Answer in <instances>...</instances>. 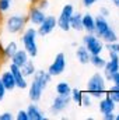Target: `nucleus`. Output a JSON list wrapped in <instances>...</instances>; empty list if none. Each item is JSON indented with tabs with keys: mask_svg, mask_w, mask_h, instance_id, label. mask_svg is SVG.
Instances as JSON below:
<instances>
[{
	"mask_svg": "<svg viewBox=\"0 0 119 120\" xmlns=\"http://www.w3.org/2000/svg\"><path fill=\"white\" fill-rule=\"evenodd\" d=\"M21 71H23V74H24L27 78H28V77H32V75L35 74V71H36V67H35L34 61L30 59L23 67H21Z\"/></svg>",
	"mask_w": 119,
	"mask_h": 120,
	"instance_id": "obj_23",
	"label": "nucleus"
},
{
	"mask_svg": "<svg viewBox=\"0 0 119 120\" xmlns=\"http://www.w3.org/2000/svg\"><path fill=\"white\" fill-rule=\"evenodd\" d=\"M105 63H107V60L104 59L101 55H91V57H90V64H92V66H94L95 68H98V70L104 68Z\"/></svg>",
	"mask_w": 119,
	"mask_h": 120,
	"instance_id": "obj_24",
	"label": "nucleus"
},
{
	"mask_svg": "<svg viewBox=\"0 0 119 120\" xmlns=\"http://www.w3.org/2000/svg\"><path fill=\"white\" fill-rule=\"evenodd\" d=\"M3 50H4V45L1 43V39H0V61H1L3 59H6V57H4V53H3Z\"/></svg>",
	"mask_w": 119,
	"mask_h": 120,
	"instance_id": "obj_39",
	"label": "nucleus"
},
{
	"mask_svg": "<svg viewBox=\"0 0 119 120\" xmlns=\"http://www.w3.org/2000/svg\"><path fill=\"white\" fill-rule=\"evenodd\" d=\"M55 28H58V21H56V17L55 15H46L44 18V21L38 25V35L39 36H46L49 35L51 32H53Z\"/></svg>",
	"mask_w": 119,
	"mask_h": 120,
	"instance_id": "obj_8",
	"label": "nucleus"
},
{
	"mask_svg": "<svg viewBox=\"0 0 119 120\" xmlns=\"http://www.w3.org/2000/svg\"><path fill=\"white\" fill-rule=\"evenodd\" d=\"M92 105V96L90 94H83V98H81V106H86L90 108Z\"/></svg>",
	"mask_w": 119,
	"mask_h": 120,
	"instance_id": "obj_29",
	"label": "nucleus"
},
{
	"mask_svg": "<svg viewBox=\"0 0 119 120\" xmlns=\"http://www.w3.org/2000/svg\"><path fill=\"white\" fill-rule=\"evenodd\" d=\"M99 14H101L102 17H108V15L111 14V11H109V8H108V7L102 6V7H99Z\"/></svg>",
	"mask_w": 119,
	"mask_h": 120,
	"instance_id": "obj_36",
	"label": "nucleus"
},
{
	"mask_svg": "<svg viewBox=\"0 0 119 120\" xmlns=\"http://www.w3.org/2000/svg\"><path fill=\"white\" fill-rule=\"evenodd\" d=\"M27 17H28V22H31L35 27H38L44 21V18L46 17V14H45L44 10L38 8L35 4H31L30 8H28V13H27Z\"/></svg>",
	"mask_w": 119,
	"mask_h": 120,
	"instance_id": "obj_11",
	"label": "nucleus"
},
{
	"mask_svg": "<svg viewBox=\"0 0 119 120\" xmlns=\"http://www.w3.org/2000/svg\"><path fill=\"white\" fill-rule=\"evenodd\" d=\"M0 80H1L4 88L7 91H13V90L17 88V87H16V80H14V77H13V74H11L10 70L3 71V73L0 74Z\"/></svg>",
	"mask_w": 119,
	"mask_h": 120,
	"instance_id": "obj_18",
	"label": "nucleus"
},
{
	"mask_svg": "<svg viewBox=\"0 0 119 120\" xmlns=\"http://www.w3.org/2000/svg\"><path fill=\"white\" fill-rule=\"evenodd\" d=\"M64 70H66V55L60 52L55 56L53 61L51 63V66L48 68V73L52 77H58V75L64 73Z\"/></svg>",
	"mask_w": 119,
	"mask_h": 120,
	"instance_id": "obj_7",
	"label": "nucleus"
},
{
	"mask_svg": "<svg viewBox=\"0 0 119 120\" xmlns=\"http://www.w3.org/2000/svg\"><path fill=\"white\" fill-rule=\"evenodd\" d=\"M90 57H91V55H90L88 50L84 48V45H81V46L77 48V50H76V59H77V61L80 64H88Z\"/></svg>",
	"mask_w": 119,
	"mask_h": 120,
	"instance_id": "obj_20",
	"label": "nucleus"
},
{
	"mask_svg": "<svg viewBox=\"0 0 119 120\" xmlns=\"http://www.w3.org/2000/svg\"><path fill=\"white\" fill-rule=\"evenodd\" d=\"M81 21H83V31L86 34H94V31H95V17L90 13H86V14H83Z\"/></svg>",
	"mask_w": 119,
	"mask_h": 120,
	"instance_id": "obj_17",
	"label": "nucleus"
},
{
	"mask_svg": "<svg viewBox=\"0 0 119 120\" xmlns=\"http://www.w3.org/2000/svg\"><path fill=\"white\" fill-rule=\"evenodd\" d=\"M102 119L104 120H115V112H107V113H102Z\"/></svg>",
	"mask_w": 119,
	"mask_h": 120,
	"instance_id": "obj_35",
	"label": "nucleus"
},
{
	"mask_svg": "<svg viewBox=\"0 0 119 120\" xmlns=\"http://www.w3.org/2000/svg\"><path fill=\"white\" fill-rule=\"evenodd\" d=\"M83 45L90 55H101L104 50V42L95 34H86L83 36Z\"/></svg>",
	"mask_w": 119,
	"mask_h": 120,
	"instance_id": "obj_4",
	"label": "nucleus"
},
{
	"mask_svg": "<svg viewBox=\"0 0 119 120\" xmlns=\"http://www.w3.org/2000/svg\"><path fill=\"white\" fill-rule=\"evenodd\" d=\"M107 80L102 74L94 73L87 81V94H90L92 98H102L107 92Z\"/></svg>",
	"mask_w": 119,
	"mask_h": 120,
	"instance_id": "obj_2",
	"label": "nucleus"
},
{
	"mask_svg": "<svg viewBox=\"0 0 119 120\" xmlns=\"http://www.w3.org/2000/svg\"><path fill=\"white\" fill-rule=\"evenodd\" d=\"M98 108H99V112L101 113H107V112H115V108H116V103L107 95L104 96L99 103H98Z\"/></svg>",
	"mask_w": 119,
	"mask_h": 120,
	"instance_id": "obj_19",
	"label": "nucleus"
},
{
	"mask_svg": "<svg viewBox=\"0 0 119 120\" xmlns=\"http://www.w3.org/2000/svg\"><path fill=\"white\" fill-rule=\"evenodd\" d=\"M101 41L104 42V43H109V42H116L118 41V35H116V32L115 30L111 27L109 30L107 31L104 35H102V38H101Z\"/></svg>",
	"mask_w": 119,
	"mask_h": 120,
	"instance_id": "obj_25",
	"label": "nucleus"
},
{
	"mask_svg": "<svg viewBox=\"0 0 119 120\" xmlns=\"http://www.w3.org/2000/svg\"><path fill=\"white\" fill-rule=\"evenodd\" d=\"M81 98H83V91L79 90V88H71V92H70L71 102H74L77 105H81Z\"/></svg>",
	"mask_w": 119,
	"mask_h": 120,
	"instance_id": "obj_27",
	"label": "nucleus"
},
{
	"mask_svg": "<svg viewBox=\"0 0 119 120\" xmlns=\"http://www.w3.org/2000/svg\"><path fill=\"white\" fill-rule=\"evenodd\" d=\"M30 59H31L30 55H28L24 49H20V48H18V49H17V52L11 56V63H13V64H16V66H18V67L21 68V67H23V66H24V64H25Z\"/></svg>",
	"mask_w": 119,
	"mask_h": 120,
	"instance_id": "obj_15",
	"label": "nucleus"
},
{
	"mask_svg": "<svg viewBox=\"0 0 119 120\" xmlns=\"http://www.w3.org/2000/svg\"><path fill=\"white\" fill-rule=\"evenodd\" d=\"M32 80H35V81H38L45 90H46V87L49 85V82L52 81V75L48 73V71H45V70H36L35 71V74L32 75Z\"/></svg>",
	"mask_w": 119,
	"mask_h": 120,
	"instance_id": "obj_16",
	"label": "nucleus"
},
{
	"mask_svg": "<svg viewBox=\"0 0 119 120\" xmlns=\"http://www.w3.org/2000/svg\"><path fill=\"white\" fill-rule=\"evenodd\" d=\"M70 92H71V87L66 81H62L56 85V94L58 95H70Z\"/></svg>",
	"mask_w": 119,
	"mask_h": 120,
	"instance_id": "obj_26",
	"label": "nucleus"
},
{
	"mask_svg": "<svg viewBox=\"0 0 119 120\" xmlns=\"http://www.w3.org/2000/svg\"><path fill=\"white\" fill-rule=\"evenodd\" d=\"M109 53V60H107L105 66H104V73H105V80H111L112 74H115L119 71V55L118 53Z\"/></svg>",
	"mask_w": 119,
	"mask_h": 120,
	"instance_id": "obj_9",
	"label": "nucleus"
},
{
	"mask_svg": "<svg viewBox=\"0 0 119 120\" xmlns=\"http://www.w3.org/2000/svg\"><path fill=\"white\" fill-rule=\"evenodd\" d=\"M14 119H17V120H30L28 119V115H27V110H18L17 115L14 116Z\"/></svg>",
	"mask_w": 119,
	"mask_h": 120,
	"instance_id": "obj_32",
	"label": "nucleus"
},
{
	"mask_svg": "<svg viewBox=\"0 0 119 120\" xmlns=\"http://www.w3.org/2000/svg\"><path fill=\"white\" fill-rule=\"evenodd\" d=\"M17 49H18V45H17V42H14V41H10L7 45H4V50H3V53H4V57L6 59H11V56L17 52Z\"/></svg>",
	"mask_w": 119,
	"mask_h": 120,
	"instance_id": "obj_22",
	"label": "nucleus"
},
{
	"mask_svg": "<svg viewBox=\"0 0 119 120\" xmlns=\"http://www.w3.org/2000/svg\"><path fill=\"white\" fill-rule=\"evenodd\" d=\"M28 119L30 120H46L48 117L45 116V113L41 110V108L36 105V102H32L31 105H28V108L25 109Z\"/></svg>",
	"mask_w": 119,
	"mask_h": 120,
	"instance_id": "obj_14",
	"label": "nucleus"
},
{
	"mask_svg": "<svg viewBox=\"0 0 119 120\" xmlns=\"http://www.w3.org/2000/svg\"><path fill=\"white\" fill-rule=\"evenodd\" d=\"M73 13H74V6H73L71 3H66V4L62 7V10H60L59 17L56 18V21H58V28H60V30L64 31V32L70 31V18H71Z\"/></svg>",
	"mask_w": 119,
	"mask_h": 120,
	"instance_id": "obj_5",
	"label": "nucleus"
},
{
	"mask_svg": "<svg viewBox=\"0 0 119 120\" xmlns=\"http://www.w3.org/2000/svg\"><path fill=\"white\" fill-rule=\"evenodd\" d=\"M27 1L31 3V4H36V1H38V0H27Z\"/></svg>",
	"mask_w": 119,
	"mask_h": 120,
	"instance_id": "obj_41",
	"label": "nucleus"
},
{
	"mask_svg": "<svg viewBox=\"0 0 119 120\" xmlns=\"http://www.w3.org/2000/svg\"><path fill=\"white\" fill-rule=\"evenodd\" d=\"M115 120H119V113L118 115H115Z\"/></svg>",
	"mask_w": 119,
	"mask_h": 120,
	"instance_id": "obj_42",
	"label": "nucleus"
},
{
	"mask_svg": "<svg viewBox=\"0 0 119 120\" xmlns=\"http://www.w3.org/2000/svg\"><path fill=\"white\" fill-rule=\"evenodd\" d=\"M14 119V115L11 112H3L0 113V120H13Z\"/></svg>",
	"mask_w": 119,
	"mask_h": 120,
	"instance_id": "obj_34",
	"label": "nucleus"
},
{
	"mask_svg": "<svg viewBox=\"0 0 119 120\" xmlns=\"http://www.w3.org/2000/svg\"><path fill=\"white\" fill-rule=\"evenodd\" d=\"M109 28H111V25H109L107 17H102L101 14H98V15L95 17V31H94V34L101 39L102 35L109 30Z\"/></svg>",
	"mask_w": 119,
	"mask_h": 120,
	"instance_id": "obj_13",
	"label": "nucleus"
},
{
	"mask_svg": "<svg viewBox=\"0 0 119 120\" xmlns=\"http://www.w3.org/2000/svg\"><path fill=\"white\" fill-rule=\"evenodd\" d=\"M8 70L11 71V74H13V77H14V80H16V87H17V88H20V90L28 88L27 77L23 74V71H21V68H20L18 66H16V64L11 63L10 67H8Z\"/></svg>",
	"mask_w": 119,
	"mask_h": 120,
	"instance_id": "obj_10",
	"label": "nucleus"
},
{
	"mask_svg": "<svg viewBox=\"0 0 119 120\" xmlns=\"http://www.w3.org/2000/svg\"><path fill=\"white\" fill-rule=\"evenodd\" d=\"M11 8V0H0V11L7 13Z\"/></svg>",
	"mask_w": 119,
	"mask_h": 120,
	"instance_id": "obj_30",
	"label": "nucleus"
},
{
	"mask_svg": "<svg viewBox=\"0 0 119 120\" xmlns=\"http://www.w3.org/2000/svg\"><path fill=\"white\" fill-rule=\"evenodd\" d=\"M45 88L35 80L31 81V84H28V98L31 99V102H39L42 98Z\"/></svg>",
	"mask_w": 119,
	"mask_h": 120,
	"instance_id": "obj_12",
	"label": "nucleus"
},
{
	"mask_svg": "<svg viewBox=\"0 0 119 120\" xmlns=\"http://www.w3.org/2000/svg\"><path fill=\"white\" fill-rule=\"evenodd\" d=\"M98 0H81V3H83V6L84 7H87V8H90V7H92L95 3H97Z\"/></svg>",
	"mask_w": 119,
	"mask_h": 120,
	"instance_id": "obj_37",
	"label": "nucleus"
},
{
	"mask_svg": "<svg viewBox=\"0 0 119 120\" xmlns=\"http://www.w3.org/2000/svg\"><path fill=\"white\" fill-rule=\"evenodd\" d=\"M104 49H107L108 52H112V53H118L119 55V43L116 42H109V43H105L104 45Z\"/></svg>",
	"mask_w": 119,
	"mask_h": 120,
	"instance_id": "obj_28",
	"label": "nucleus"
},
{
	"mask_svg": "<svg viewBox=\"0 0 119 120\" xmlns=\"http://www.w3.org/2000/svg\"><path fill=\"white\" fill-rule=\"evenodd\" d=\"M1 18H3V13L0 11V21H1Z\"/></svg>",
	"mask_w": 119,
	"mask_h": 120,
	"instance_id": "obj_43",
	"label": "nucleus"
},
{
	"mask_svg": "<svg viewBox=\"0 0 119 120\" xmlns=\"http://www.w3.org/2000/svg\"><path fill=\"white\" fill-rule=\"evenodd\" d=\"M112 3H114L115 7H119V0H112Z\"/></svg>",
	"mask_w": 119,
	"mask_h": 120,
	"instance_id": "obj_40",
	"label": "nucleus"
},
{
	"mask_svg": "<svg viewBox=\"0 0 119 120\" xmlns=\"http://www.w3.org/2000/svg\"><path fill=\"white\" fill-rule=\"evenodd\" d=\"M107 95H108L115 103H119V91H109V92H107Z\"/></svg>",
	"mask_w": 119,
	"mask_h": 120,
	"instance_id": "obj_33",
	"label": "nucleus"
},
{
	"mask_svg": "<svg viewBox=\"0 0 119 120\" xmlns=\"http://www.w3.org/2000/svg\"><path fill=\"white\" fill-rule=\"evenodd\" d=\"M81 18H83V14L81 13H73V15H71V18H70V30H74L77 31V32H80V31H83V21H81Z\"/></svg>",
	"mask_w": 119,
	"mask_h": 120,
	"instance_id": "obj_21",
	"label": "nucleus"
},
{
	"mask_svg": "<svg viewBox=\"0 0 119 120\" xmlns=\"http://www.w3.org/2000/svg\"><path fill=\"white\" fill-rule=\"evenodd\" d=\"M35 6H36L38 8H41V10H44V11H46V8L49 7V0H38Z\"/></svg>",
	"mask_w": 119,
	"mask_h": 120,
	"instance_id": "obj_31",
	"label": "nucleus"
},
{
	"mask_svg": "<svg viewBox=\"0 0 119 120\" xmlns=\"http://www.w3.org/2000/svg\"><path fill=\"white\" fill-rule=\"evenodd\" d=\"M71 103V99H70V95H56L51 103V113L52 115H59L63 110H66Z\"/></svg>",
	"mask_w": 119,
	"mask_h": 120,
	"instance_id": "obj_6",
	"label": "nucleus"
},
{
	"mask_svg": "<svg viewBox=\"0 0 119 120\" xmlns=\"http://www.w3.org/2000/svg\"><path fill=\"white\" fill-rule=\"evenodd\" d=\"M6 92H7V90L4 88V85H3V82H1V80H0V102L4 99V96H6Z\"/></svg>",
	"mask_w": 119,
	"mask_h": 120,
	"instance_id": "obj_38",
	"label": "nucleus"
},
{
	"mask_svg": "<svg viewBox=\"0 0 119 120\" xmlns=\"http://www.w3.org/2000/svg\"><path fill=\"white\" fill-rule=\"evenodd\" d=\"M38 32L36 28L25 27V30L21 32V42H23V49L30 55V57H36L38 55V43H36Z\"/></svg>",
	"mask_w": 119,
	"mask_h": 120,
	"instance_id": "obj_1",
	"label": "nucleus"
},
{
	"mask_svg": "<svg viewBox=\"0 0 119 120\" xmlns=\"http://www.w3.org/2000/svg\"><path fill=\"white\" fill-rule=\"evenodd\" d=\"M28 24V17L25 14H13L6 20V31L8 34H21Z\"/></svg>",
	"mask_w": 119,
	"mask_h": 120,
	"instance_id": "obj_3",
	"label": "nucleus"
}]
</instances>
